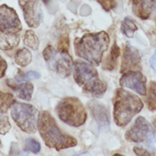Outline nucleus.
Instances as JSON below:
<instances>
[{"instance_id":"f257e3e1","label":"nucleus","mask_w":156,"mask_h":156,"mask_svg":"<svg viewBox=\"0 0 156 156\" xmlns=\"http://www.w3.org/2000/svg\"><path fill=\"white\" fill-rule=\"evenodd\" d=\"M110 37L105 31L88 34L74 41L75 53L94 66H99L104 53L109 47Z\"/></svg>"},{"instance_id":"f03ea898","label":"nucleus","mask_w":156,"mask_h":156,"mask_svg":"<svg viewBox=\"0 0 156 156\" xmlns=\"http://www.w3.org/2000/svg\"><path fill=\"white\" fill-rule=\"evenodd\" d=\"M37 128L44 143L49 148L59 151L77 145L74 137L62 133L53 117L47 111H42L38 115Z\"/></svg>"},{"instance_id":"7ed1b4c3","label":"nucleus","mask_w":156,"mask_h":156,"mask_svg":"<svg viewBox=\"0 0 156 156\" xmlns=\"http://www.w3.org/2000/svg\"><path fill=\"white\" fill-rule=\"evenodd\" d=\"M143 108V103L138 96L123 88H119L116 93L114 104V118L116 124L125 126L134 116L142 111Z\"/></svg>"},{"instance_id":"20e7f679","label":"nucleus","mask_w":156,"mask_h":156,"mask_svg":"<svg viewBox=\"0 0 156 156\" xmlns=\"http://www.w3.org/2000/svg\"><path fill=\"white\" fill-rule=\"evenodd\" d=\"M74 79L86 93L95 98H101L107 90V85L98 77L92 66L82 61L75 64Z\"/></svg>"},{"instance_id":"39448f33","label":"nucleus","mask_w":156,"mask_h":156,"mask_svg":"<svg viewBox=\"0 0 156 156\" xmlns=\"http://www.w3.org/2000/svg\"><path fill=\"white\" fill-rule=\"evenodd\" d=\"M56 114L62 122L71 126L79 127L86 121L87 113L77 98H66L58 103Z\"/></svg>"},{"instance_id":"423d86ee","label":"nucleus","mask_w":156,"mask_h":156,"mask_svg":"<svg viewBox=\"0 0 156 156\" xmlns=\"http://www.w3.org/2000/svg\"><path fill=\"white\" fill-rule=\"evenodd\" d=\"M44 58L50 70L62 78H66L72 73L73 61L68 50H56L48 45L44 50Z\"/></svg>"},{"instance_id":"0eeeda50","label":"nucleus","mask_w":156,"mask_h":156,"mask_svg":"<svg viewBox=\"0 0 156 156\" xmlns=\"http://www.w3.org/2000/svg\"><path fill=\"white\" fill-rule=\"evenodd\" d=\"M11 114L21 130L31 134L36 132L39 114L33 105L15 101L12 106Z\"/></svg>"},{"instance_id":"6e6552de","label":"nucleus","mask_w":156,"mask_h":156,"mask_svg":"<svg viewBox=\"0 0 156 156\" xmlns=\"http://www.w3.org/2000/svg\"><path fill=\"white\" fill-rule=\"evenodd\" d=\"M125 138L130 142L144 143L152 148L155 143V135L150 123L143 117H139L135 123L125 134Z\"/></svg>"},{"instance_id":"1a4fd4ad","label":"nucleus","mask_w":156,"mask_h":156,"mask_svg":"<svg viewBox=\"0 0 156 156\" xmlns=\"http://www.w3.org/2000/svg\"><path fill=\"white\" fill-rule=\"evenodd\" d=\"M22 29L21 21L12 8L4 4L0 6V31L4 34H17Z\"/></svg>"},{"instance_id":"9d476101","label":"nucleus","mask_w":156,"mask_h":156,"mask_svg":"<svg viewBox=\"0 0 156 156\" xmlns=\"http://www.w3.org/2000/svg\"><path fill=\"white\" fill-rule=\"evenodd\" d=\"M24 20L30 27H37L43 20V12L37 0H18Z\"/></svg>"},{"instance_id":"9b49d317","label":"nucleus","mask_w":156,"mask_h":156,"mask_svg":"<svg viewBox=\"0 0 156 156\" xmlns=\"http://www.w3.org/2000/svg\"><path fill=\"white\" fill-rule=\"evenodd\" d=\"M122 87L131 88L140 95L146 94V79L140 71H127L120 79Z\"/></svg>"},{"instance_id":"f8f14e48","label":"nucleus","mask_w":156,"mask_h":156,"mask_svg":"<svg viewBox=\"0 0 156 156\" xmlns=\"http://www.w3.org/2000/svg\"><path fill=\"white\" fill-rule=\"evenodd\" d=\"M88 108L91 113V115L94 117L95 121L98 125L101 131L107 132L110 129V115L109 111L103 105L97 101H90L88 103Z\"/></svg>"},{"instance_id":"ddd939ff","label":"nucleus","mask_w":156,"mask_h":156,"mask_svg":"<svg viewBox=\"0 0 156 156\" xmlns=\"http://www.w3.org/2000/svg\"><path fill=\"white\" fill-rule=\"evenodd\" d=\"M140 55L138 50L131 46L129 44H126L123 53V62H122L121 73H126L133 69L138 68L140 64Z\"/></svg>"},{"instance_id":"4468645a","label":"nucleus","mask_w":156,"mask_h":156,"mask_svg":"<svg viewBox=\"0 0 156 156\" xmlns=\"http://www.w3.org/2000/svg\"><path fill=\"white\" fill-rule=\"evenodd\" d=\"M133 11L139 18L147 19L156 7L155 0H131Z\"/></svg>"},{"instance_id":"2eb2a0df","label":"nucleus","mask_w":156,"mask_h":156,"mask_svg":"<svg viewBox=\"0 0 156 156\" xmlns=\"http://www.w3.org/2000/svg\"><path fill=\"white\" fill-rule=\"evenodd\" d=\"M7 85L12 88L19 98L25 101H30L31 99L34 91V86L31 83L8 80Z\"/></svg>"},{"instance_id":"dca6fc26","label":"nucleus","mask_w":156,"mask_h":156,"mask_svg":"<svg viewBox=\"0 0 156 156\" xmlns=\"http://www.w3.org/2000/svg\"><path fill=\"white\" fill-rule=\"evenodd\" d=\"M19 44V36L16 34H4L0 35V49L10 50Z\"/></svg>"},{"instance_id":"f3484780","label":"nucleus","mask_w":156,"mask_h":156,"mask_svg":"<svg viewBox=\"0 0 156 156\" xmlns=\"http://www.w3.org/2000/svg\"><path fill=\"white\" fill-rule=\"evenodd\" d=\"M32 60V55L27 48L18 50L15 56V61L20 66H27Z\"/></svg>"},{"instance_id":"a211bd4d","label":"nucleus","mask_w":156,"mask_h":156,"mask_svg":"<svg viewBox=\"0 0 156 156\" xmlns=\"http://www.w3.org/2000/svg\"><path fill=\"white\" fill-rule=\"evenodd\" d=\"M119 56H120V48L114 43L112 47V49L111 50L110 56H108V59H107L106 62H105L104 69L107 70L114 69L116 66V63H117V58H118Z\"/></svg>"},{"instance_id":"6ab92c4d","label":"nucleus","mask_w":156,"mask_h":156,"mask_svg":"<svg viewBox=\"0 0 156 156\" xmlns=\"http://www.w3.org/2000/svg\"><path fill=\"white\" fill-rule=\"evenodd\" d=\"M15 102V100L12 94L0 91V113L1 114L7 112L9 108H11Z\"/></svg>"},{"instance_id":"aec40b11","label":"nucleus","mask_w":156,"mask_h":156,"mask_svg":"<svg viewBox=\"0 0 156 156\" xmlns=\"http://www.w3.org/2000/svg\"><path fill=\"white\" fill-rule=\"evenodd\" d=\"M24 44L32 50H37L40 42L37 36L35 34L33 30H29L26 31L24 37Z\"/></svg>"},{"instance_id":"412c9836","label":"nucleus","mask_w":156,"mask_h":156,"mask_svg":"<svg viewBox=\"0 0 156 156\" xmlns=\"http://www.w3.org/2000/svg\"><path fill=\"white\" fill-rule=\"evenodd\" d=\"M137 30L135 23L129 18H126L121 24V31L127 37H133L134 32Z\"/></svg>"},{"instance_id":"4be33fe9","label":"nucleus","mask_w":156,"mask_h":156,"mask_svg":"<svg viewBox=\"0 0 156 156\" xmlns=\"http://www.w3.org/2000/svg\"><path fill=\"white\" fill-rule=\"evenodd\" d=\"M148 108L150 111L156 110V83L152 82L149 85V94L147 97Z\"/></svg>"},{"instance_id":"5701e85b","label":"nucleus","mask_w":156,"mask_h":156,"mask_svg":"<svg viewBox=\"0 0 156 156\" xmlns=\"http://www.w3.org/2000/svg\"><path fill=\"white\" fill-rule=\"evenodd\" d=\"M41 150V145L37 140L30 138L27 139L25 142L24 151H30L33 153H38Z\"/></svg>"},{"instance_id":"b1692460","label":"nucleus","mask_w":156,"mask_h":156,"mask_svg":"<svg viewBox=\"0 0 156 156\" xmlns=\"http://www.w3.org/2000/svg\"><path fill=\"white\" fill-rule=\"evenodd\" d=\"M40 74L37 72L30 71L27 73H23L21 72H19L18 76L15 77V81L17 82H23V81L29 80V79H39Z\"/></svg>"},{"instance_id":"393cba45","label":"nucleus","mask_w":156,"mask_h":156,"mask_svg":"<svg viewBox=\"0 0 156 156\" xmlns=\"http://www.w3.org/2000/svg\"><path fill=\"white\" fill-rule=\"evenodd\" d=\"M11 129V124L9 123V118L6 116H0V134L5 135Z\"/></svg>"},{"instance_id":"a878e982","label":"nucleus","mask_w":156,"mask_h":156,"mask_svg":"<svg viewBox=\"0 0 156 156\" xmlns=\"http://www.w3.org/2000/svg\"><path fill=\"white\" fill-rule=\"evenodd\" d=\"M105 11H110L116 6L115 0H98Z\"/></svg>"},{"instance_id":"bb28decb","label":"nucleus","mask_w":156,"mask_h":156,"mask_svg":"<svg viewBox=\"0 0 156 156\" xmlns=\"http://www.w3.org/2000/svg\"><path fill=\"white\" fill-rule=\"evenodd\" d=\"M6 69H7V62L0 55V79L5 76Z\"/></svg>"},{"instance_id":"cd10ccee","label":"nucleus","mask_w":156,"mask_h":156,"mask_svg":"<svg viewBox=\"0 0 156 156\" xmlns=\"http://www.w3.org/2000/svg\"><path fill=\"white\" fill-rule=\"evenodd\" d=\"M133 150L137 155H152V153L149 152L147 150H145V149H142V148L136 147V146L133 148Z\"/></svg>"},{"instance_id":"c85d7f7f","label":"nucleus","mask_w":156,"mask_h":156,"mask_svg":"<svg viewBox=\"0 0 156 156\" xmlns=\"http://www.w3.org/2000/svg\"><path fill=\"white\" fill-rule=\"evenodd\" d=\"M150 65H151V66H152V68L153 69L154 71H155V73H156V51H155V53H154L153 56L151 57Z\"/></svg>"},{"instance_id":"c756f323","label":"nucleus","mask_w":156,"mask_h":156,"mask_svg":"<svg viewBox=\"0 0 156 156\" xmlns=\"http://www.w3.org/2000/svg\"><path fill=\"white\" fill-rule=\"evenodd\" d=\"M153 124H154V126H155V129H156V119H155V120H154Z\"/></svg>"},{"instance_id":"7c9ffc66","label":"nucleus","mask_w":156,"mask_h":156,"mask_svg":"<svg viewBox=\"0 0 156 156\" xmlns=\"http://www.w3.org/2000/svg\"><path fill=\"white\" fill-rule=\"evenodd\" d=\"M2 146V143H1V140H0V147Z\"/></svg>"}]
</instances>
